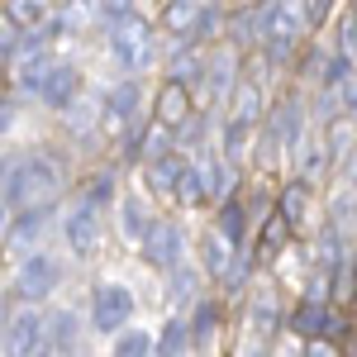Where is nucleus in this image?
<instances>
[{"instance_id": "1", "label": "nucleus", "mask_w": 357, "mask_h": 357, "mask_svg": "<svg viewBox=\"0 0 357 357\" xmlns=\"http://www.w3.org/2000/svg\"><path fill=\"white\" fill-rule=\"evenodd\" d=\"M62 167L53 158H43V153H29L20 162L5 172V181H0V195H5V210H38V205H53L57 195H62Z\"/></svg>"}, {"instance_id": "2", "label": "nucleus", "mask_w": 357, "mask_h": 357, "mask_svg": "<svg viewBox=\"0 0 357 357\" xmlns=\"http://www.w3.org/2000/svg\"><path fill=\"white\" fill-rule=\"evenodd\" d=\"M301 15H296V5H262L257 10V43H262V53H267V62H286V57L301 48Z\"/></svg>"}, {"instance_id": "3", "label": "nucleus", "mask_w": 357, "mask_h": 357, "mask_svg": "<svg viewBox=\"0 0 357 357\" xmlns=\"http://www.w3.org/2000/svg\"><path fill=\"white\" fill-rule=\"evenodd\" d=\"M134 310H138V301H134L129 286H119V281H100V286L91 291V329L119 338V333L129 329Z\"/></svg>"}, {"instance_id": "4", "label": "nucleus", "mask_w": 357, "mask_h": 357, "mask_svg": "<svg viewBox=\"0 0 357 357\" xmlns=\"http://www.w3.org/2000/svg\"><path fill=\"white\" fill-rule=\"evenodd\" d=\"M57 286H62V262H57L53 252H29L24 262L15 267V296L29 305L48 301Z\"/></svg>"}, {"instance_id": "5", "label": "nucleus", "mask_w": 357, "mask_h": 357, "mask_svg": "<svg viewBox=\"0 0 357 357\" xmlns=\"http://www.w3.org/2000/svg\"><path fill=\"white\" fill-rule=\"evenodd\" d=\"M43 329H48L43 310H15L5 333H0V353L5 357H38L43 353Z\"/></svg>"}, {"instance_id": "6", "label": "nucleus", "mask_w": 357, "mask_h": 357, "mask_svg": "<svg viewBox=\"0 0 357 357\" xmlns=\"http://www.w3.org/2000/svg\"><path fill=\"white\" fill-rule=\"evenodd\" d=\"M110 57L119 67H129V72H138V67L153 57V29H148L143 15H129L124 24L110 29Z\"/></svg>"}, {"instance_id": "7", "label": "nucleus", "mask_w": 357, "mask_h": 357, "mask_svg": "<svg viewBox=\"0 0 357 357\" xmlns=\"http://www.w3.org/2000/svg\"><path fill=\"white\" fill-rule=\"evenodd\" d=\"M143 257H148L158 272L186 267V229H181V224H153V234L143 238Z\"/></svg>"}, {"instance_id": "8", "label": "nucleus", "mask_w": 357, "mask_h": 357, "mask_svg": "<svg viewBox=\"0 0 357 357\" xmlns=\"http://www.w3.org/2000/svg\"><path fill=\"white\" fill-rule=\"evenodd\" d=\"M53 62H57L53 48H48L38 33H24V48H20V57H15V86L38 96V86H43L48 72H53Z\"/></svg>"}, {"instance_id": "9", "label": "nucleus", "mask_w": 357, "mask_h": 357, "mask_svg": "<svg viewBox=\"0 0 357 357\" xmlns=\"http://www.w3.org/2000/svg\"><path fill=\"white\" fill-rule=\"evenodd\" d=\"M62 234H67V248H72L77 257H91V252L100 248V215H96V205H91V200H77V205L62 215Z\"/></svg>"}, {"instance_id": "10", "label": "nucleus", "mask_w": 357, "mask_h": 357, "mask_svg": "<svg viewBox=\"0 0 357 357\" xmlns=\"http://www.w3.org/2000/svg\"><path fill=\"white\" fill-rule=\"evenodd\" d=\"M267 134L281 143V153H296L305 143V100L301 96H286L281 105L272 110V119H267Z\"/></svg>"}, {"instance_id": "11", "label": "nucleus", "mask_w": 357, "mask_h": 357, "mask_svg": "<svg viewBox=\"0 0 357 357\" xmlns=\"http://www.w3.org/2000/svg\"><path fill=\"white\" fill-rule=\"evenodd\" d=\"M38 100L53 105V110H72V105L82 100V72H77L72 62H53V72L38 86Z\"/></svg>"}, {"instance_id": "12", "label": "nucleus", "mask_w": 357, "mask_h": 357, "mask_svg": "<svg viewBox=\"0 0 357 357\" xmlns=\"http://www.w3.org/2000/svg\"><path fill=\"white\" fill-rule=\"evenodd\" d=\"M291 329L301 333V338H310V343H319V338H333V333L343 329V319L333 314V305H296Z\"/></svg>"}, {"instance_id": "13", "label": "nucleus", "mask_w": 357, "mask_h": 357, "mask_svg": "<svg viewBox=\"0 0 357 357\" xmlns=\"http://www.w3.org/2000/svg\"><path fill=\"white\" fill-rule=\"evenodd\" d=\"M153 205H148V195L143 191H129L119 200V229H124V243H143L148 234H153Z\"/></svg>"}, {"instance_id": "14", "label": "nucleus", "mask_w": 357, "mask_h": 357, "mask_svg": "<svg viewBox=\"0 0 357 357\" xmlns=\"http://www.w3.org/2000/svg\"><path fill=\"white\" fill-rule=\"evenodd\" d=\"M186 119H191V86L167 82L162 96H158V119H153V124H162V129H181Z\"/></svg>"}, {"instance_id": "15", "label": "nucleus", "mask_w": 357, "mask_h": 357, "mask_svg": "<svg viewBox=\"0 0 357 357\" xmlns=\"http://www.w3.org/2000/svg\"><path fill=\"white\" fill-rule=\"evenodd\" d=\"M53 224V205H38V210H20L15 215V229H5L10 248H33L43 238V229Z\"/></svg>"}, {"instance_id": "16", "label": "nucleus", "mask_w": 357, "mask_h": 357, "mask_svg": "<svg viewBox=\"0 0 357 357\" xmlns=\"http://www.w3.org/2000/svg\"><path fill=\"white\" fill-rule=\"evenodd\" d=\"M138 82H114L110 91H105V105H100V114L110 119V124H129V119H138Z\"/></svg>"}, {"instance_id": "17", "label": "nucleus", "mask_w": 357, "mask_h": 357, "mask_svg": "<svg viewBox=\"0 0 357 357\" xmlns=\"http://www.w3.org/2000/svg\"><path fill=\"white\" fill-rule=\"evenodd\" d=\"M186 353H191V324H186V314H172L153 343V357H186Z\"/></svg>"}, {"instance_id": "18", "label": "nucleus", "mask_w": 357, "mask_h": 357, "mask_svg": "<svg viewBox=\"0 0 357 357\" xmlns=\"http://www.w3.org/2000/svg\"><path fill=\"white\" fill-rule=\"evenodd\" d=\"M205 82H210V96L224 100L234 91V82H238V53H215L205 62Z\"/></svg>"}, {"instance_id": "19", "label": "nucleus", "mask_w": 357, "mask_h": 357, "mask_svg": "<svg viewBox=\"0 0 357 357\" xmlns=\"http://www.w3.org/2000/svg\"><path fill=\"white\" fill-rule=\"evenodd\" d=\"M181 172H186V162H181L176 153H167V158H158V162H148V191H153V195H172V191H176V181H181Z\"/></svg>"}, {"instance_id": "20", "label": "nucleus", "mask_w": 357, "mask_h": 357, "mask_svg": "<svg viewBox=\"0 0 357 357\" xmlns=\"http://www.w3.org/2000/svg\"><path fill=\"white\" fill-rule=\"evenodd\" d=\"M215 234H220L234 252L243 248V238H248V215H243V205H238V200H224V205H220V224H215Z\"/></svg>"}, {"instance_id": "21", "label": "nucleus", "mask_w": 357, "mask_h": 357, "mask_svg": "<svg viewBox=\"0 0 357 357\" xmlns=\"http://www.w3.org/2000/svg\"><path fill=\"white\" fill-rule=\"evenodd\" d=\"M229 119L257 129V119H262V86L257 82H238V91H234V114H229Z\"/></svg>"}, {"instance_id": "22", "label": "nucleus", "mask_w": 357, "mask_h": 357, "mask_svg": "<svg viewBox=\"0 0 357 357\" xmlns=\"http://www.w3.org/2000/svg\"><path fill=\"white\" fill-rule=\"evenodd\" d=\"M281 220L291 224V229H301L310 220V181H291L286 191H281V210H276Z\"/></svg>"}, {"instance_id": "23", "label": "nucleus", "mask_w": 357, "mask_h": 357, "mask_svg": "<svg viewBox=\"0 0 357 357\" xmlns=\"http://www.w3.org/2000/svg\"><path fill=\"white\" fill-rule=\"evenodd\" d=\"M215 333H220V301H200L191 324V343L195 348H215Z\"/></svg>"}, {"instance_id": "24", "label": "nucleus", "mask_w": 357, "mask_h": 357, "mask_svg": "<svg viewBox=\"0 0 357 357\" xmlns=\"http://www.w3.org/2000/svg\"><path fill=\"white\" fill-rule=\"evenodd\" d=\"M286 238H291V224L281 220V215H272L267 229H262V243L252 252V262H276V252H286Z\"/></svg>"}, {"instance_id": "25", "label": "nucleus", "mask_w": 357, "mask_h": 357, "mask_svg": "<svg viewBox=\"0 0 357 357\" xmlns=\"http://www.w3.org/2000/svg\"><path fill=\"white\" fill-rule=\"evenodd\" d=\"M153 343H158V338H153L148 329H134V324H129V329L114 338L110 357H153Z\"/></svg>"}, {"instance_id": "26", "label": "nucleus", "mask_w": 357, "mask_h": 357, "mask_svg": "<svg viewBox=\"0 0 357 357\" xmlns=\"http://www.w3.org/2000/svg\"><path fill=\"white\" fill-rule=\"evenodd\" d=\"M296 158H301V181H310V176H314V172H324V167H329V143H324V138H305L301 148H296Z\"/></svg>"}, {"instance_id": "27", "label": "nucleus", "mask_w": 357, "mask_h": 357, "mask_svg": "<svg viewBox=\"0 0 357 357\" xmlns=\"http://www.w3.org/2000/svg\"><path fill=\"white\" fill-rule=\"evenodd\" d=\"M195 291H200V276L191 267H176V272H167V305L172 310H181V305L191 301Z\"/></svg>"}, {"instance_id": "28", "label": "nucleus", "mask_w": 357, "mask_h": 357, "mask_svg": "<svg viewBox=\"0 0 357 357\" xmlns=\"http://www.w3.org/2000/svg\"><path fill=\"white\" fill-rule=\"evenodd\" d=\"M200 257H205V272H210V276H224V272H229V262H234V248L210 229V234H205V243H200Z\"/></svg>"}, {"instance_id": "29", "label": "nucleus", "mask_w": 357, "mask_h": 357, "mask_svg": "<svg viewBox=\"0 0 357 357\" xmlns=\"http://www.w3.org/2000/svg\"><path fill=\"white\" fill-rule=\"evenodd\" d=\"M248 138H252V129H248V124H238V119H229V124H224V167H238L243 162V153H248Z\"/></svg>"}, {"instance_id": "30", "label": "nucleus", "mask_w": 357, "mask_h": 357, "mask_svg": "<svg viewBox=\"0 0 357 357\" xmlns=\"http://www.w3.org/2000/svg\"><path fill=\"white\" fill-rule=\"evenodd\" d=\"M5 24H15V33H20V29H33V33H38V29L48 24V10H43L38 0H24V5H10V10H5Z\"/></svg>"}, {"instance_id": "31", "label": "nucleus", "mask_w": 357, "mask_h": 357, "mask_svg": "<svg viewBox=\"0 0 357 357\" xmlns=\"http://www.w3.org/2000/svg\"><path fill=\"white\" fill-rule=\"evenodd\" d=\"M248 319H252V329H262V333H272L276 324H281V310H276L272 291H257V296H252V314H248Z\"/></svg>"}, {"instance_id": "32", "label": "nucleus", "mask_w": 357, "mask_h": 357, "mask_svg": "<svg viewBox=\"0 0 357 357\" xmlns=\"http://www.w3.org/2000/svg\"><path fill=\"white\" fill-rule=\"evenodd\" d=\"M195 20H200V5H191V0H186V5H172V10H167V33H176V38L186 43Z\"/></svg>"}, {"instance_id": "33", "label": "nucleus", "mask_w": 357, "mask_h": 357, "mask_svg": "<svg viewBox=\"0 0 357 357\" xmlns=\"http://www.w3.org/2000/svg\"><path fill=\"white\" fill-rule=\"evenodd\" d=\"M172 195H176L181 205H200V200H205V176H200V167H186Z\"/></svg>"}, {"instance_id": "34", "label": "nucleus", "mask_w": 357, "mask_h": 357, "mask_svg": "<svg viewBox=\"0 0 357 357\" xmlns=\"http://www.w3.org/2000/svg\"><path fill=\"white\" fill-rule=\"evenodd\" d=\"M338 53L348 57V62H357V5L343 15V29H338Z\"/></svg>"}, {"instance_id": "35", "label": "nucleus", "mask_w": 357, "mask_h": 357, "mask_svg": "<svg viewBox=\"0 0 357 357\" xmlns=\"http://www.w3.org/2000/svg\"><path fill=\"white\" fill-rule=\"evenodd\" d=\"M86 200H91L96 210H100L105 200H114V172H96V176H91V186H86Z\"/></svg>"}, {"instance_id": "36", "label": "nucleus", "mask_w": 357, "mask_h": 357, "mask_svg": "<svg viewBox=\"0 0 357 357\" xmlns=\"http://www.w3.org/2000/svg\"><path fill=\"white\" fill-rule=\"evenodd\" d=\"M338 105H343V119H348V124H357V77L338 91Z\"/></svg>"}, {"instance_id": "37", "label": "nucleus", "mask_w": 357, "mask_h": 357, "mask_svg": "<svg viewBox=\"0 0 357 357\" xmlns=\"http://www.w3.org/2000/svg\"><path fill=\"white\" fill-rule=\"evenodd\" d=\"M200 134L210 138V124H205V119H200V114H191V119H186V124H181V143H200Z\"/></svg>"}, {"instance_id": "38", "label": "nucleus", "mask_w": 357, "mask_h": 357, "mask_svg": "<svg viewBox=\"0 0 357 357\" xmlns=\"http://www.w3.org/2000/svg\"><path fill=\"white\" fill-rule=\"evenodd\" d=\"M296 15H301L305 29H314V24H324V20H329V5H301Z\"/></svg>"}, {"instance_id": "39", "label": "nucleus", "mask_w": 357, "mask_h": 357, "mask_svg": "<svg viewBox=\"0 0 357 357\" xmlns=\"http://www.w3.org/2000/svg\"><path fill=\"white\" fill-rule=\"evenodd\" d=\"M301 357H338V348H333L329 338H319V343H305Z\"/></svg>"}, {"instance_id": "40", "label": "nucleus", "mask_w": 357, "mask_h": 357, "mask_svg": "<svg viewBox=\"0 0 357 357\" xmlns=\"http://www.w3.org/2000/svg\"><path fill=\"white\" fill-rule=\"evenodd\" d=\"M15 119H20V114H15V100H0V138L15 129Z\"/></svg>"}, {"instance_id": "41", "label": "nucleus", "mask_w": 357, "mask_h": 357, "mask_svg": "<svg viewBox=\"0 0 357 357\" xmlns=\"http://www.w3.org/2000/svg\"><path fill=\"white\" fill-rule=\"evenodd\" d=\"M243 357H272V348H262V343H252V348H243Z\"/></svg>"}, {"instance_id": "42", "label": "nucleus", "mask_w": 357, "mask_h": 357, "mask_svg": "<svg viewBox=\"0 0 357 357\" xmlns=\"http://www.w3.org/2000/svg\"><path fill=\"white\" fill-rule=\"evenodd\" d=\"M5 220H10V215H5V205H0V238H5V229H10Z\"/></svg>"}, {"instance_id": "43", "label": "nucleus", "mask_w": 357, "mask_h": 357, "mask_svg": "<svg viewBox=\"0 0 357 357\" xmlns=\"http://www.w3.org/2000/svg\"><path fill=\"white\" fill-rule=\"evenodd\" d=\"M348 176H353V186H357V153H353V162H348Z\"/></svg>"}, {"instance_id": "44", "label": "nucleus", "mask_w": 357, "mask_h": 357, "mask_svg": "<svg viewBox=\"0 0 357 357\" xmlns=\"http://www.w3.org/2000/svg\"><path fill=\"white\" fill-rule=\"evenodd\" d=\"M0 24H5V10H0Z\"/></svg>"}, {"instance_id": "45", "label": "nucleus", "mask_w": 357, "mask_h": 357, "mask_svg": "<svg viewBox=\"0 0 357 357\" xmlns=\"http://www.w3.org/2000/svg\"><path fill=\"white\" fill-rule=\"evenodd\" d=\"M353 305H357V296H353Z\"/></svg>"}]
</instances>
